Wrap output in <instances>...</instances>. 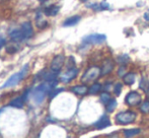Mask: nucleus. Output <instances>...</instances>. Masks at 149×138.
<instances>
[{"label":"nucleus","mask_w":149,"mask_h":138,"mask_svg":"<svg viewBox=\"0 0 149 138\" xmlns=\"http://www.w3.org/2000/svg\"><path fill=\"white\" fill-rule=\"evenodd\" d=\"M111 126V120L107 115H102L95 123H94V127L98 130H102V129H104L107 127Z\"/></svg>","instance_id":"obj_9"},{"label":"nucleus","mask_w":149,"mask_h":138,"mask_svg":"<svg viewBox=\"0 0 149 138\" xmlns=\"http://www.w3.org/2000/svg\"><path fill=\"white\" fill-rule=\"evenodd\" d=\"M137 115L132 111H126V112H120L119 114L116 115V122L119 124L125 125L129 124L135 121Z\"/></svg>","instance_id":"obj_4"},{"label":"nucleus","mask_w":149,"mask_h":138,"mask_svg":"<svg viewBox=\"0 0 149 138\" xmlns=\"http://www.w3.org/2000/svg\"><path fill=\"white\" fill-rule=\"evenodd\" d=\"M113 68H114V62L111 59L106 60L102 67V75H107V74H109V73H111Z\"/></svg>","instance_id":"obj_12"},{"label":"nucleus","mask_w":149,"mask_h":138,"mask_svg":"<svg viewBox=\"0 0 149 138\" xmlns=\"http://www.w3.org/2000/svg\"><path fill=\"white\" fill-rule=\"evenodd\" d=\"M28 71H29V64H26V65L20 69L18 72H16V73H14L13 75H11V76H10L9 78L4 82V84L2 85L0 89H8V87H12V86L17 85L18 83H19L20 81L26 77Z\"/></svg>","instance_id":"obj_2"},{"label":"nucleus","mask_w":149,"mask_h":138,"mask_svg":"<svg viewBox=\"0 0 149 138\" xmlns=\"http://www.w3.org/2000/svg\"><path fill=\"white\" fill-rule=\"evenodd\" d=\"M110 87H111V84H110V83H107V85H106V87H104V89H106V91L108 89V91H109V89H110Z\"/></svg>","instance_id":"obj_32"},{"label":"nucleus","mask_w":149,"mask_h":138,"mask_svg":"<svg viewBox=\"0 0 149 138\" xmlns=\"http://www.w3.org/2000/svg\"><path fill=\"white\" fill-rule=\"evenodd\" d=\"M122 87H123V85H122V83H116V85H115V89H114V91L115 93H116V95L118 97V95H121V91H122Z\"/></svg>","instance_id":"obj_26"},{"label":"nucleus","mask_w":149,"mask_h":138,"mask_svg":"<svg viewBox=\"0 0 149 138\" xmlns=\"http://www.w3.org/2000/svg\"><path fill=\"white\" fill-rule=\"evenodd\" d=\"M80 20H81V17L79 15H73V16H71V17H68L64 20L63 26H65V28H66V26H73L78 24Z\"/></svg>","instance_id":"obj_13"},{"label":"nucleus","mask_w":149,"mask_h":138,"mask_svg":"<svg viewBox=\"0 0 149 138\" xmlns=\"http://www.w3.org/2000/svg\"><path fill=\"white\" fill-rule=\"evenodd\" d=\"M60 10L59 6H56V5H51L49 7L45 8V14L47 16H55L58 14Z\"/></svg>","instance_id":"obj_16"},{"label":"nucleus","mask_w":149,"mask_h":138,"mask_svg":"<svg viewBox=\"0 0 149 138\" xmlns=\"http://www.w3.org/2000/svg\"><path fill=\"white\" fill-rule=\"evenodd\" d=\"M78 74V69L77 68H71V69H68L64 74L61 76V81L64 83H68L70 82L71 80L75 78Z\"/></svg>","instance_id":"obj_8"},{"label":"nucleus","mask_w":149,"mask_h":138,"mask_svg":"<svg viewBox=\"0 0 149 138\" xmlns=\"http://www.w3.org/2000/svg\"><path fill=\"white\" fill-rule=\"evenodd\" d=\"M57 75H58L57 72H54V71H52L51 69H50V72L45 73V74L43 75V78H44V80H46V81H53L56 79Z\"/></svg>","instance_id":"obj_18"},{"label":"nucleus","mask_w":149,"mask_h":138,"mask_svg":"<svg viewBox=\"0 0 149 138\" xmlns=\"http://www.w3.org/2000/svg\"><path fill=\"white\" fill-rule=\"evenodd\" d=\"M144 20H146V22H149V11H147V12H145L144 13Z\"/></svg>","instance_id":"obj_31"},{"label":"nucleus","mask_w":149,"mask_h":138,"mask_svg":"<svg viewBox=\"0 0 149 138\" xmlns=\"http://www.w3.org/2000/svg\"><path fill=\"white\" fill-rule=\"evenodd\" d=\"M5 45H6V40L4 39V37L0 36V49H2Z\"/></svg>","instance_id":"obj_28"},{"label":"nucleus","mask_w":149,"mask_h":138,"mask_svg":"<svg viewBox=\"0 0 149 138\" xmlns=\"http://www.w3.org/2000/svg\"><path fill=\"white\" fill-rule=\"evenodd\" d=\"M16 51H17V49H16L13 45H10V46H7V47H6V52H7V53H9V54L15 53Z\"/></svg>","instance_id":"obj_27"},{"label":"nucleus","mask_w":149,"mask_h":138,"mask_svg":"<svg viewBox=\"0 0 149 138\" xmlns=\"http://www.w3.org/2000/svg\"><path fill=\"white\" fill-rule=\"evenodd\" d=\"M56 84H57V82L55 80H53V81H47L46 83H43V84L36 87L33 93V99L35 101V103L37 105L43 103L46 95L49 93L52 89H55Z\"/></svg>","instance_id":"obj_1"},{"label":"nucleus","mask_w":149,"mask_h":138,"mask_svg":"<svg viewBox=\"0 0 149 138\" xmlns=\"http://www.w3.org/2000/svg\"><path fill=\"white\" fill-rule=\"evenodd\" d=\"M65 62V57L64 55H57L53 58L51 62V66H50V69L54 72L59 73L61 68L63 67V64Z\"/></svg>","instance_id":"obj_7"},{"label":"nucleus","mask_w":149,"mask_h":138,"mask_svg":"<svg viewBox=\"0 0 149 138\" xmlns=\"http://www.w3.org/2000/svg\"><path fill=\"white\" fill-rule=\"evenodd\" d=\"M61 91H64V89H52L51 91L49 93V97L50 99H54V98L56 97V95H58Z\"/></svg>","instance_id":"obj_24"},{"label":"nucleus","mask_w":149,"mask_h":138,"mask_svg":"<svg viewBox=\"0 0 149 138\" xmlns=\"http://www.w3.org/2000/svg\"><path fill=\"white\" fill-rule=\"evenodd\" d=\"M71 91L76 93V95H84L85 93H88V89H87L86 85H76V86H73L71 89Z\"/></svg>","instance_id":"obj_14"},{"label":"nucleus","mask_w":149,"mask_h":138,"mask_svg":"<svg viewBox=\"0 0 149 138\" xmlns=\"http://www.w3.org/2000/svg\"><path fill=\"white\" fill-rule=\"evenodd\" d=\"M9 37L12 41L14 42H22V41H24V34H22V31L20 30H12L9 32Z\"/></svg>","instance_id":"obj_11"},{"label":"nucleus","mask_w":149,"mask_h":138,"mask_svg":"<svg viewBox=\"0 0 149 138\" xmlns=\"http://www.w3.org/2000/svg\"><path fill=\"white\" fill-rule=\"evenodd\" d=\"M39 1H41V2H45V1H47V0H39Z\"/></svg>","instance_id":"obj_33"},{"label":"nucleus","mask_w":149,"mask_h":138,"mask_svg":"<svg viewBox=\"0 0 149 138\" xmlns=\"http://www.w3.org/2000/svg\"><path fill=\"white\" fill-rule=\"evenodd\" d=\"M147 97H148V99H149V91H147Z\"/></svg>","instance_id":"obj_34"},{"label":"nucleus","mask_w":149,"mask_h":138,"mask_svg":"<svg viewBox=\"0 0 149 138\" xmlns=\"http://www.w3.org/2000/svg\"><path fill=\"white\" fill-rule=\"evenodd\" d=\"M100 101H102V104H106V105L108 104L111 101V97L109 95V93H102L100 95Z\"/></svg>","instance_id":"obj_23"},{"label":"nucleus","mask_w":149,"mask_h":138,"mask_svg":"<svg viewBox=\"0 0 149 138\" xmlns=\"http://www.w3.org/2000/svg\"><path fill=\"white\" fill-rule=\"evenodd\" d=\"M102 89V84L100 83H93L91 86L88 89V93L90 95H95V93H100V91Z\"/></svg>","instance_id":"obj_20"},{"label":"nucleus","mask_w":149,"mask_h":138,"mask_svg":"<svg viewBox=\"0 0 149 138\" xmlns=\"http://www.w3.org/2000/svg\"><path fill=\"white\" fill-rule=\"evenodd\" d=\"M107 40V36L102 34H93L83 38L82 45H98Z\"/></svg>","instance_id":"obj_5"},{"label":"nucleus","mask_w":149,"mask_h":138,"mask_svg":"<svg viewBox=\"0 0 149 138\" xmlns=\"http://www.w3.org/2000/svg\"><path fill=\"white\" fill-rule=\"evenodd\" d=\"M135 79H136V74L135 73H132V72L127 73V74H125L123 76L124 83L127 85H132L134 82H135Z\"/></svg>","instance_id":"obj_17"},{"label":"nucleus","mask_w":149,"mask_h":138,"mask_svg":"<svg viewBox=\"0 0 149 138\" xmlns=\"http://www.w3.org/2000/svg\"><path fill=\"white\" fill-rule=\"evenodd\" d=\"M80 1H82V2H85V1H87V0H80Z\"/></svg>","instance_id":"obj_35"},{"label":"nucleus","mask_w":149,"mask_h":138,"mask_svg":"<svg viewBox=\"0 0 149 138\" xmlns=\"http://www.w3.org/2000/svg\"><path fill=\"white\" fill-rule=\"evenodd\" d=\"M116 107H117V101L114 99H111V101L107 104V111H108L109 113L114 112V110L116 109Z\"/></svg>","instance_id":"obj_21"},{"label":"nucleus","mask_w":149,"mask_h":138,"mask_svg":"<svg viewBox=\"0 0 149 138\" xmlns=\"http://www.w3.org/2000/svg\"><path fill=\"white\" fill-rule=\"evenodd\" d=\"M126 104L129 107H135L138 106L141 103V95L137 93V91H130L125 98Z\"/></svg>","instance_id":"obj_6"},{"label":"nucleus","mask_w":149,"mask_h":138,"mask_svg":"<svg viewBox=\"0 0 149 138\" xmlns=\"http://www.w3.org/2000/svg\"><path fill=\"white\" fill-rule=\"evenodd\" d=\"M20 30L22 31V34H24V40L30 39V38L33 36V26H31V24L30 22H26L22 24L20 26Z\"/></svg>","instance_id":"obj_10"},{"label":"nucleus","mask_w":149,"mask_h":138,"mask_svg":"<svg viewBox=\"0 0 149 138\" xmlns=\"http://www.w3.org/2000/svg\"><path fill=\"white\" fill-rule=\"evenodd\" d=\"M102 75V68L98 66H91L85 71V73L81 77V81L83 83H88L91 81H94Z\"/></svg>","instance_id":"obj_3"},{"label":"nucleus","mask_w":149,"mask_h":138,"mask_svg":"<svg viewBox=\"0 0 149 138\" xmlns=\"http://www.w3.org/2000/svg\"><path fill=\"white\" fill-rule=\"evenodd\" d=\"M141 132L140 129H125L124 130V135L126 137H133L135 135H138Z\"/></svg>","instance_id":"obj_19"},{"label":"nucleus","mask_w":149,"mask_h":138,"mask_svg":"<svg viewBox=\"0 0 149 138\" xmlns=\"http://www.w3.org/2000/svg\"><path fill=\"white\" fill-rule=\"evenodd\" d=\"M129 61V56L127 54H123V55H120L118 58H117V62L120 64H126Z\"/></svg>","instance_id":"obj_22"},{"label":"nucleus","mask_w":149,"mask_h":138,"mask_svg":"<svg viewBox=\"0 0 149 138\" xmlns=\"http://www.w3.org/2000/svg\"><path fill=\"white\" fill-rule=\"evenodd\" d=\"M24 97H18L13 99L11 102L9 103V106L12 107V108H15V109H22L24 107Z\"/></svg>","instance_id":"obj_15"},{"label":"nucleus","mask_w":149,"mask_h":138,"mask_svg":"<svg viewBox=\"0 0 149 138\" xmlns=\"http://www.w3.org/2000/svg\"><path fill=\"white\" fill-rule=\"evenodd\" d=\"M140 111H141L142 113H144V114H148L149 113V101L144 102V103L141 105Z\"/></svg>","instance_id":"obj_25"},{"label":"nucleus","mask_w":149,"mask_h":138,"mask_svg":"<svg viewBox=\"0 0 149 138\" xmlns=\"http://www.w3.org/2000/svg\"><path fill=\"white\" fill-rule=\"evenodd\" d=\"M125 70H126V68H125V67H123V66H122V67L119 69L118 74H119V76H120V77H123L124 75H125Z\"/></svg>","instance_id":"obj_29"},{"label":"nucleus","mask_w":149,"mask_h":138,"mask_svg":"<svg viewBox=\"0 0 149 138\" xmlns=\"http://www.w3.org/2000/svg\"><path fill=\"white\" fill-rule=\"evenodd\" d=\"M100 8H102V10L108 9V8H109V4L107 3V2H102V3H100Z\"/></svg>","instance_id":"obj_30"}]
</instances>
